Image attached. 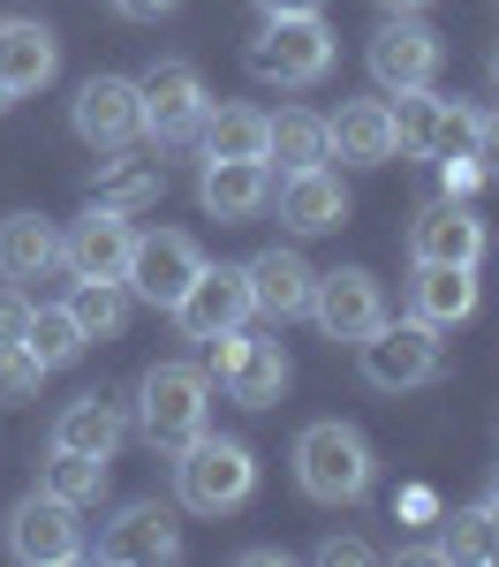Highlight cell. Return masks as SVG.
Masks as SVG:
<instances>
[{
	"mask_svg": "<svg viewBox=\"0 0 499 567\" xmlns=\"http://www.w3.org/2000/svg\"><path fill=\"white\" fill-rule=\"evenodd\" d=\"M197 432H212V371L205 363H181V355L152 363L136 379V439L175 462Z\"/></svg>",
	"mask_w": 499,
	"mask_h": 567,
	"instance_id": "obj_1",
	"label": "cell"
},
{
	"mask_svg": "<svg viewBox=\"0 0 499 567\" xmlns=\"http://www.w3.org/2000/svg\"><path fill=\"white\" fill-rule=\"evenodd\" d=\"M288 462H295L303 499H318V507H356L363 492H371V477H378L371 439H363L356 424H341V416H318V424H303Z\"/></svg>",
	"mask_w": 499,
	"mask_h": 567,
	"instance_id": "obj_2",
	"label": "cell"
},
{
	"mask_svg": "<svg viewBox=\"0 0 499 567\" xmlns=\"http://www.w3.org/2000/svg\"><path fill=\"white\" fill-rule=\"evenodd\" d=\"M242 61H250V76H258V84L311 91V84H325V76H333L341 39H333V23H325V16H266Z\"/></svg>",
	"mask_w": 499,
	"mask_h": 567,
	"instance_id": "obj_3",
	"label": "cell"
},
{
	"mask_svg": "<svg viewBox=\"0 0 499 567\" xmlns=\"http://www.w3.org/2000/svg\"><path fill=\"white\" fill-rule=\"evenodd\" d=\"M250 492H258V454L242 439L197 432L175 454V499L189 515H235V507H250Z\"/></svg>",
	"mask_w": 499,
	"mask_h": 567,
	"instance_id": "obj_4",
	"label": "cell"
},
{
	"mask_svg": "<svg viewBox=\"0 0 499 567\" xmlns=\"http://www.w3.org/2000/svg\"><path fill=\"white\" fill-rule=\"evenodd\" d=\"M356 371L371 393H416L432 386L439 371H447V355H439V333L432 326H416V318H378L371 333L356 341Z\"/></svg>",
	"mask_w": 499,
	"mask_h": 567,
	"instance_id": "obj_5",
	"label": "cell"
},
{
	"mask_svg": "<svg viewBox=\"0 0 499 567\" xmlns=\"http://www.w3.org/2000/svg\"><path fill=\"white\" fill-rule=\"evenodd\" d=\"M205 106H212V91H205V76H197V61H181V53L152 61V69L136 76V122H144L152 144H181V136H197Z\"/></svg>",
	"mask_w": 499,
	"mask_h": 567,
	"instance_id": "obj_6",
	"label": "cell"
},
{
	"mask_svg": "<svg viewBox=\"0 0 499 567\" xmlns=\"http://www.w3.org/2000/svg\"><path fill=\"white\" fill-rule=\"evenodd\" d=\"M439 61H447V39L424 23V16H386L378 31H371V45H363V69H371V84L386 91H424L439 84Z\"/></svg>",
	"mask_w": 499,
	"mask_h": 567,
	"instance_id": "obj_7",
	"label": "cell"
},
{
	"mask_svg": "<svg viewBox=\"0 0 499 567\" xmlns=\"http://www.w3.org/2000/svg\"><path fill=\"white\" fill-rule=\"evenodd\" d=\"M205 363H212V379L227 386L235 409H272V401L288 393V379H295L288 349H280V341H250L242 326L220 333V341H205Z\"/></svg>",
	"mask_w": 499,
	"mask_h": 567,
	"instance_id": "obj_8",
	"label": "cell"
},
{
	"mask_svg": "<svg viewBox=\"0 0 499 567\" xmlns=\"http://www.w3.org/2000/svg\"><path fill=\"white\" fill-rule=\"evenodd\" d=\"M197 272H205V250H197V235H181V227H152V235H136L122 288H129L136 303H152V310H175V303H181V288H189Z\"/></svg>",
	"mask_w": 499,
	"mask_h": 567,
	"instance_id": "obj_9",
	"label": "cell"
},
{
	"mask_svg": "<svg viewBox=\"0 0 499 567\" xmlns=\"http://www.w3.org/2000/svg\"><path fill=\"white\" fill-rule=\"evenodd\" d=\"M8 553L23 567H69L84 560V523H76V507L69 499H53V492H23L15 499V515H8Z\"/></svg>",
	"mask_w": 499,
	"mask_h": 567,
	"instance_id": "obj_10",
	"label": "cell"
},
{
	"mask_svg": "<svg viewBox=\"0 0 499 567\" xmlns=\"http://www.w3.org/2000/svg\"><path fill=\"white\" fill-rule=\"evenodd\" d=\"M98 560L114 567H167L181 560V523L167 499H122L114 523L98 529Z\"/></svg>",
	"mask_w": 499,
	"mask_h": 567,
	"instance_id": "obj_11",
	"label": "cell"
},
{
	"mask_svg": "<svg viewBox=\"0 0 499 567\" xmlns=\"http://www.w3.org/2000/svg\"><path fill=\"white\" fill-rule=\"evenodd\" d=\"M311 318H318L325 341H349V349H356L363 333L386 318V288H378V272H371V265H333V272H318Z\"/></svg>",
	"mask_w": 499,
	"mask_h": 567,
	"instance_id": "obj_12",
	"label": "cell"
},
{
	"mask_svg": "<svg viewBox=\"0 0 499 567\" xmlns=\"http://www.w3.org/2000/svg\"><path fill=\"white\" fill-rule=\"evenodd\" d=\"M492 227L469 213V197H432L408 219V265H485Z\"/></svg>",
	"mask_w": 499,
	"mask_h": 567,
	"instance_id": "obj_13",
	"label": "cell"
},
{
	"mask_svg": "<svg viewBox=\"0 0 499 567\" xmlns=\"http://www.w3.org/2000/svg\"><path fill=\"white\" fill-rule=\"evenodd\" d=\"M181 326V341H220V333H235L242 318H250V280H242V265H205L189 288H181V303L167 310Z\"/></svg>",
	"mask_w": 499,
	"mask_h": 567,
	"instance_id": "obj_14",
	"label": "cell"
},
{
	"mask_svg": "<svg viewBox=\"0 0 499 567\" xmlns=\"http://www.w3.org/2000/svg\"><path fill=\"white\" fill-rule=\"evenodd\" d=\"M129 250H136L129 213L91 205V213L69 219V235H61V272H69V280H122V272H129Z\"/></svg>",
	"mask_w": 499,
	"mask_h": 567,
	"instance_id": "obj_15",
	"label": "cell"
},
{
	"mask_svg": "<svg viewBox=\"0 0 499 567\" xmlns=\"http://www.w3.org/2000/svg\"><path fill=\"white\" fill-rule=\"evenodd\" d=\"M69 122L91 152H129L144 122H136V76H84L69 99Z\"/></svg>",
	"mask_w": 499,
	"mask_h": 567,
	"instance_id": "obj_16",
	"label": "cell"
},
{
	"mask_svg": "<svg viewBox=\"0 0 499 567\" xmlns=\"http://www.w3.org/2000/svg\"><path fill=\"white\" fill-rule=\"evenodd\" d=\"M242 280H250V318H272V326H288V318H311V288L318 272L303 250H288V243H272L258 258L242 265Z\"/></svg>",
	"mask_w": 499,
	"mask_h": 567,
	"instance_id": "obj_17",
	"label": "cell"
},
{
	"mask_svg": "<svg viewBox=\"0 0 499 567\" xmlns=\"http://www.w3.org/2000/svg\"><path fill=\"white\" fill-rule=\"evenodd\" d=\"M197 205L220 227H242L272 205V159H205L197 175Z\"/></svg>",
	"mask_w": 499,
	"mask_h": 567,
	"instance_id": "obj_18",
	"label": "cell"
},
{
	"mask_svg": "<svg viewBox=\"0 0 499 567\" xmlns=\"http://www.w3.org/2000/svg\"><path fill=\"white\" fill-rule=\"evenodd\" d=\"M53 76H61V39L39 16H0V84L15 99H39Z\"/></svg>",
	"mask_w": 499,
	"mask_h": 567,
	"instance_id": "obj_19",
	"label": "cell"
},
{
	"mask_svg": "<svg viewBox=\"0 0 499 567\" xmlns=\"http://www.w3.org/2000/svg\"><path fill=\"white\" fill-rule=\"evenodd\" d=\"M272 205H280V227L288 235H333L349 219V189H341L333 167H295V175H280Z\"/></svg>",
	"mask_w": 499,
	"mask_h": 567,
	"instance_id": "obj_20",
	"label": "cell"
},
{
	"mask_svg": "<svg viewBox=\"0 0 499 567\" xmlns=\"http://www.w3.org/2000/svg\"><path fill=\"white\" fill-rule=\"evenodd\" d=\"M408 318L432 333L469 326L477 318V265H416L408 272Z\"/></svg>",
	"mask_w": 499,
	"mask_h": 567,
	"instance_id": "obj_21",
	"label": "cell"
},
{
	"mask_svg": "<svg viewBox=\"0 0 499 567\" xmlns=\"http://www.w3.org/2000/svg\"><path fill=\"white\" fill-rule=\"evenodd\" d=\"M333 159L349 167H386L394 159V99H349L341 114H325Z\"/></svg>",
	"mask_w": 499,
	"mask_h": 567,
	"instance_id": "obj_22",
	"label": "cell"
},
{
	"mask_svg": "<svg viewBox=\"0 0 499 567\" xmlns=\"http://www.w3.org/2000/svg\"><path fill=\"white\" fill-rule=\"evenodd\" d=\"M122 439H129V416H122V401H106V393H76V401L53 416V446H69V454L114 462Z\"/></svg>",
	"mask_w": 499,
	"mask_h": 567,
	"instance_id": "obj_23",
	"label": "cell"
},
{
	"mask_svg": "<svg viewBox=\"0 0 499 567\" xmlns=\"http://www.w3.org/2000/svg\"><path fill=\"white\" fill-rule=\"evenodd\" d=\"M266 130H272L266 106L227 99V106H205V122H197V152H205V159H266Z\"/></svg>",
	"mask_w": 499,
	"mask_h": 567,
	"instance_id": "obj_24",
	"label": "cell"
},
{
	"mask_svg": "<svg viewBox=\"0 0 499 567\" xmlns=\"http://www.w3.org/2000/svg\"><path fill=\"white\" fill-rule=\"evenodd\" d=\"M61 265V235H53V219L39 213H8L0 219V280H45Z\"/></svg>",
	"mask_w": 499,
	"mask_h": 567,
	"instance_id": "obj_25",
	"label": "cell"
},
{
	"mask_svg": "<svg viewBox=\"0 0 499 567\" xmlns=\"http://www.w3.org/2000/svg\"><path fill=\"white\" fill-rule=\"evenodd\" d=\"M266 159H280V175H295V167H325V159H333L325 114H311V106H280L272 130H266Z\"/></svg>",
	"mask_w": 499,
	"mask_h": 567,
	"instance_id": "obj_26",
	"label": "cell"
},
{
	"mask_svg": "<svg viewBox=\"0 0 499 567\" xmlns=\"http://www.w3.org/2000/svg\"><path fill=\"white\" fill-rule=\"evenodd\" d=\"M23 349L39 355L45 371H69V363H76V355H84L91 341H84V326H76V310H69V303H31Z\"/></svg>",
	"mask_w": 499,
	"mask_h": 567,
	"instance_id": "obj_27",
	"label": "cell"
},
{
	"mask_svg": "<svg viewBox=\"0 0 499 567\" xmlns=\"http://www.w3.org/2000/svg\"><path fill=\"white\" fill-rule=\"evenodd\" d=\"M39 492L69 499V507L84 515V507L106 499V462H98V454H69V446H53V454H45V470H39Z\"/></svg>",
	"mask_w": 499,
	"mask_h": 567,
	"instance_id": "obj_28",
	"label": "cell"
},
{
	"mask_svg": "<svg viewBox=\"0 0 499 567\" xmlns=\"http://www.w3.org/2000/svg\"><path fill=\"white\" fill-rule=\"evenodd\" d=\"M129 288L122 280H76L69 288V310H76V326H84V341H122V326H129Z\"/></svg>",
	"mask_w": 499,
	"mask_h": 567,
	"instance_id": "obj_29",
	"label": "cell"
},
{
	"mask_svg": "<svg viewBox=\"0 0 499 567\" xmlns=\"http://www.w3.org/2000/svg\"><path fill=\"white\" fill-rule=\"evenodd\" d=\"M402 106H394V159H424L432 167V130H439V99L432 84L424 91H394Z\"/></svg>",
	"mask_w": 499,
	"mask_h": 567,
	"instance_id": "obj_30",
	"label": "cell"
},
{
	"mask_svg": "<svg viewBox=\"0 0 499 567\" xmlns=\"http://www.w3.org/2000/svg\"><path fill=\"white\" fill-rule=\"evenodd\" d=\"M432 553H439V560H492V507L477 499V507L447 515V529H439Z\"/></svg>",
	"mask_w": 499,
	"mask_h": 567,
	"instance_id": "obj_31",
	"label": "cell"
},
{
	"mask_svg": "<svg viewBox=\"0 0 499 567\" xmlns=\"http://www.w3.org/2000/svg\"><path fill=\"white\" fill-rule=\"evenodd\" d=\"M477 144V106H461V99H439V130H432V167L439 159H461Z\"/></svg>",
	"mask_w": 499,
	"mask_h": 567,
	"instance_id": "obj_32",
	"label": "cell"
},
{
	"mask_svg": "<svg viewBox=\"0 0 499 567\" xmlns=\"http://www.w3.org/2000/svg\"><path fill=\"white\" fill-rule=\"evenodd\" d=\"M45 386V363L23 341H0V401H31Z\"/></svg>",
	"mask_w": 499,
	"mask_h": 567,
	"instance_id": "obj_33",
	"label": "cell"
},
{
	"mask_svg": "<svg viewBox=\"0 0 499 567\" xmlns=\"http://www.w3.org/2000/svg\"><path fill=\"white\" fill-rule=\"evenodd\" d=\"M152 197H159V167H129V175L98 182V205H106V213H144Z\"/></svg>",
	"mask_w": 499,
	"mask_h": 567,
	"instance_id": "obj_34",
	"label": "cell"
},
{
	"mask_svg": "<svg viewBox=\"0 0 499 567\" xmlns=\"http://www.w3.org/2000/svg\"><path fill=\"white\" fill-rule=\"evenodd\" d=\"M485 189V167H477V152H461V159H439V197H477Z\"/></svg>",
	"mask_w": 499,
	"mask_h": 567,
	"instance_id": "obj_35",
	"label": "cell"
},
{
	"mask_svg": "<svg viewBox=\"0 0 499 567\" xmlns=\"http://www.w3.org/2000/svg\"><path fill=\"white\" fill-rule=\"evenodd\" d=\"M23 326H31V296L8 280V288H0V341H23Z\"/></svg>",
	"mask_w": 499,
	"mask_h": 567,
	"instance_id": "obj_36",
	"label": "cell"
},
{
	"mask_svg": "<svg viewBox=\"0 0 499 567\" xmlns=\"http://www.w3.org/2000/svg\"><path fill=\"white\" fill-rule=\"evenodd\" d=\"M469 152H477L485 182H499V106H492V114H477V144H469Z\"/></svg>",
	"mask_w": 499,
	"mask_h": 567,
	"instance_id": "obj_37",
	"label": "cell"
},
{
	"mask_svg": "<svg viewBox=\"0 0 499 567\" xmlns=\"http://www.w3.org/2000/svg\"><path fill=\"white\" fill-rule=\"evenodd\" d=\"M318 560H325V567H363V560H378V553H371L363 537H325V545H318Z\"/></svg>",
	"mask_w": 499,
	"mask_h": 567,
	"instance_id": "obj_38",
	"label": "cell"
},
{
	"mask_svg": "<svg viewBox=\"0 0 499 567\" xmlns=\"http://www.w3.org/2000/svg\"><path fill=\"white\" fill-rule=\"evenodd\" d=\"M106 8H114L122 23H159V16H175L181 0H106Z\"/></svg>",
	"mask_w": 499,
	"mask_h": 567,
	"instance_id": "obj_39",
	"label": "cell"
},
{
	"mask_svg": "<svg viewBox=\"0 0 499 567\" xmlns=\"http://www.w3.org/2000/svg\"><path fill=\"white\" fill-rule=\"evenodd\" d=\"M266 16H325V0H258Z\"/></svg>",
	"mask_w": 499,
	"mask_h": 567,
	"instance_id": "obj_40",
	"label": "cell"
},
{
	"mask_svg": "<svg viewBox=\"0 0 499 567\" xmlns=\"http://www.w3.org/2000/svg\"><path fill=\"white\" fill-rule=\"evenodd\" d=\"M386 16H424V8H439V0H378Z\"/></svg>",
	"mask_w": 499,
	"mask_h": 567,
	"instance_id": "obj_41",
	"label": "cell"
},
{
	"mask_svg": "<svg viewBox=\"0 0 499 567\" xmlns=\"http://www.w3.org/2000/svg\"><path fill=\"white\" fill-rule=\"evenodd\" d=\"M485 507H492V515H499V470H492V477H485Z\"/></svg>",
	"mask_w": 499,
	"mask_h": 567,
	"instance_id": "obj_42",
	"label": "cell"
},
{
	"mask_svg": "<svg viewBox=\"0 0 499 567\" xmlns=\"http://www.w3.org/2000/svg\"><path fill=\"white\" fill-rule=\"evenodd\" d=\"M485 76H492V91H499V45H492V53H485Z\"/></svg>",
	"mask_w": 499,
	"mask_h": 567,
	"instance_id": "obj_43",
	"label": "cell"
},
{
	"mask_svg": "<svg viewBox=\"0 0 499 567\" xmlns=\"http://www.w3.org/2000/svg\"><path fill=\"white\" fill-rule=\"evenodd\" d=\"M8 106H15V91H8V84H0V114H8Z\"/></svg>",
	"mask_w": 499,
	"mask_h": 567,
	"instance_id": "obj_44",
	"label": "cell"
}]
</instances>
